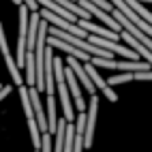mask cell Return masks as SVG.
I'll list each match as a JSON object with an SVG mask.
<instances>
[{
    "label": "cell",
    "mask_w": 152,
    "mask_h": 152,
    "mask_svg": "<svg viewBox=\"0 0 152 152\" xmlns=\"http://www.w3.org/2000/svg\"><path fill=\"white\" fill-rule=\"evenodd\" d=\"M96 114H99V96H90L88 101V111H86V135H84V141H86V148L92 146V137H94V124H96Z\"/></svg>",
    "instance_id": "obj_1"
},
{
    "label": "cell",
    "mask_w": 152,
    "mask_h": 152,
    "mask_svg": "<svg viewBox=\"0 0 152 152\" xmlns=\"http://www.w3.org/2000/svg\"><path fill=\"white\" fill-rule=\"evenodd\" d=\"M109 2L114 4V7L118 9V11L124 15V17H129L131 22H133V24L137 26V28H141V30H144V32H146L148 37H152V26H150V24H148L146 19L141 17V15H137V13L133 11V9H131V7H129V4L124 2V0H109Z\"/></svg>",
    "instance_id": "obj_2"
},
{
    "label": "cell",
    "mask_w": 152,
    "mask_h": 152,
    "mask_svg": "<svg viewBox=\"0 0 152 152\" xmlns=\"http://www.w3.org/2000/svg\"><path fill=\"white\" fill-rule=\"evenodd\" d=\"M79 62H82V60H77V58H73V56H69V58H66V66L73 71V73L77 75V79L84 84L86 92H90V96H94V94H96V88H94V84H92V79H90L86 66H84V64H79Z\"/></svg>",
    "instance_id": "obj_3"
},
{
    "label": "cell",
    "mask_w": 152,
    "mask_h": 152,
    "mask_svg": "<svg viewBox=\"0 0 152 152\" xmlns=\"http://www.w3.org/2000/svg\"><path fill=\"white\" fill-rule=\"evenodd\" d=\"M47 45H49V47H54V49H60V52H64L66 56H73V58H77V60H82V62H90V60H92V56H90V54H86V52H82V49L73 47L71 43L62 41V39L47 37Z\"/></svg>",
    "instance_id": "obj_4"
},
{
    "label": "cell",
    "mask_w": 152,
    "mask_h": 152,
    "mask_svg": "<svg viewBox=\"0 0 152 152\" xmlns=\"http://www.w3.org/2000/svg\"><path fill=\"white\" fill-rule=\"evenodd\" d=\"M84 66H86V71H88L90 79H92V84H94V86L101 90V92H103V94L111 101V103H116V101H118V94L114 92V88H111V86L107 84V79H103V77H101V75L96 73V66H94L92 62H86Z\"/></svg>",
    "instance_id": "obj_5"
},
{
    "label": "cell",
    "mask_w": 152,
    "mask_h": 152,
    "mask_svg": "<svg viewBox=\"0 0 152 152\" xmlns=\"http://www.w3.org/2000/svg\"><path fill=\"white\" fill-rule=\"evenodd\" d=\"M79 28L86 30L88 34H94V37H101V39H109V41H118L120 34L114 32V30H109L107 26H99V24H92L90 19H79Z\"/></svg>",
    "instance_id": "obj_6"
},
{
    "label": "cell",
    "mask_w": 152,
    "mask_h": 152,
    "mask_svg": "<svg viewBox=\"0 0 152 152\" xmlns=\"http://www.w3.org/2000/svg\"><path fill=\"white\" fill-rule=\"evenodd\" d=\"M45 105H47V126H49V135L56 133L58 129V116H56V96L47 94L45 96Z\"/></svg>",
    "instance_id": "obj_7"
},
{
    "label": "cell",
    "mask_w": 152,
    "mask_h": 152,
    "mask_svg": "<svg viewBox=\"0 0 152 152\" xmlns=\"http://www.w3.org/2000/svg\"><path fill=\"white\" fill-rule=\"evenodd\" d=\"M116 69H120L122 73H141V71H150V62H139V60H129V62H116Z\"/></svg>",
    "instance_id": "obj_8"
},
{
    "label": "cell",
    "mask_w": 152,
    "mask_h": 152,
    "mask_svg": "<svg viewBox=\"0 0 152 152\" xmlns=\"http://www.w3.org/2000/svg\"><path fill=\"white\" fill-rule=\"evenodd\" d=\"M26 82L28 86H37V62H34V52L26 54Z\"/></svg>",
    "instance_id": "obj_9"
},
{
    "label": "cell",
    "mask_w": 152,
    "mask_h": 152,
    "mask_svg": "<svg viewBox=\"0 0 152 152\" xmlns=\"http://www.w3.org/2000/svg\"><path fill=\"white\" fill-rule=\"evenodd\" d=\"M124 2H126V4H129L131 9H133V11H135L137 15H141V17H144L146 22H148V24L152 26V13H150L148 9L144 7V2H139V0H124Z\"/></svg>",
    "instance_id": "obj_10"
},
{
    "label": "cell",
    "mask_w": 152,
    "mask_h": 152,
    "mask_svg": "<svg viewBox=\"0 0 152 152\" xmlns=\"http://www.w3.org/2000/svg\"><path fill=\"white\" fill-rule=\"evenodd\" d=\"M124 82H133V73H120V75H111L109 79H107V84L114 88V86H118V84H124Z\"/></svg>",
    "instance_id": "obj_11"
},
{
    "label": "cell",
    "mask_w": 152,
    "mask_h": 152,
    "mask_svg": "<svg viewBox=\"0 0 152 152\" xmlns=\"http://www.w3.org/2000/svg\"><path fill=\"white\" fill-rule=\"evenodd\" d=\"M133 79H139V82H152V69L150 71H141V73H133Z\"/></svg>",
    "instance_id": "obj_12"
},
{
    "label": "cell",
    "mask_w": 152,
    "mask_h": 152,
    "mask_svg": "<svg viewBox=\"0 0 152 152\" xmlns=\"http://www.w3.org/2000/svg\"><path fill=\"white\" fill-rule=\"evenodd\" d=\"M22 2L30 9V13H37V11H41V9H39V2L37 0H22Z\"/></svg>",
    "instance_id": "obj_13"
},
{
    "label": "cell",
    "mask_w": 152,
    "mask_h": 152,
    "mask_svg": "<svg viewBox=\"0 0 152 152\" xmlns=\"http://www.w3.org/2000/svg\"><path fill=\"white\" fill-rule=\"evenodd\" d=\"M9 94H11V84H9V86H2V90H0V101H4Z\"/></svg>",
    "instance_id": "obj_14"
},
{
    "label": "cell",
    "mask_w": 152,
    "mask_h": 152,
    "mask_svg": "<svg viewBox=\"0 0 152 152\" xmlns=\"http://www.w3.org/2000/svg\"><path fill=\"white\" fill-rule=\"evenodd\" d=\"M11 2H13V4H19V7H22V4H24V2H22V0H11Z\"/></svg>",
    "instance_id": "obj_15"
},
{
    "label": "cell",
    "mask_w": 152,
    "mask_h": 152,
    "mask_svg": "<svg viewBox=\"0 0 152 152\" xmlns=\"http://www.w3.org/2000/svg\"><path fill=\"white\" fill-rule=\"evenodd\" d=\"M139 2H152V0H139Z\"/></svg>",
    "instance_id": "obj_16"
},
{
    "label": "cell",
    "mask_w": 152,
    "mask_h": 152,
    "mask_svg": "<svg viewBox=\"0 0 152 152\" xmlns=\"http://www.w3.org/2000/svg\"><path fill=\"white\" fill-rule=\"evenodd\" d=\"M0 90H2V84H0Z\"/></svg>",
    "instance_id": "obj_17"
},
{
    "label": "cell",
    "mask_w": 152,
    "mask_h": 152,
    "mask_svg": "<svg viewBox=\"0 0 152 152\" xmlns=\"http://www.w3.org/2000/svg\"><path fill=\"white\" fill-rule=\"evenodd\" d=\"M34 152H41V150H34Z\"/></svg>",
    "instance_id": "obj_18"
}]
</instances>
